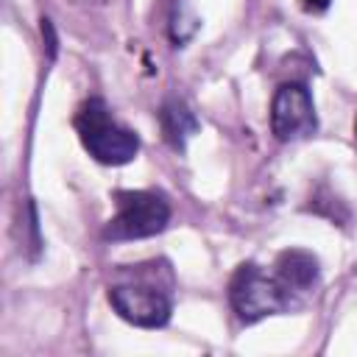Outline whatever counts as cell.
Here are the masks:
<instances>
[{"instance_id":"cell-9","label":"cell","mask_w":357,"mask_h":357,"mask_svg":"<svg viewBox=\"0 0 357 357\" xmlns=\"http://www.w3.org/2000/svg\"><path fill=\"white\" fill-rule=\"evenodd\" d=\"M354 137H357V120H354Z\"/></svg>"},{"instance_id":"cell-3","label":"cell","mask_w":357,"mask_h":357,"mask_svg":"<svg viewBox=\"0 0 357 357\" xmlns=\"http://www.w3.org/2000/svg\"><path fill=\"white\" fill-rule=\"evenodd\" d=\"M117 198V215L106 226L109 240H142L159 234L170 220V204L162 192L123 190Z\"/></svg>"},{"instance_id":"cell-8","label":"cell","mask_w":357,"mask_h":357,"mask_svg":"<svg viewBox=\"0 0 357 357\" xmlns=\"http://www.w3.org/2000/svg\"><path fill=\"white\" fill-rule=\"evenodd\" d=\"M329 3H332V0H301V8L310 11V14H321V11L329 8Z\"/></svg>"},{"instance_id":"cell-5","label":"cell","mask_w":357,"mask_h":357,"mask_svg":"<svg viewBox=\"0 0 357 357\" xmlns=\"http://www.w3.org/2000/svg\"><path fill=\"white\" fill-rule=\"evenodd\" d=\"M318 128V117H315V106H312V95L304 84L290 81L282 84L273 92V103H271V131L279 142H293V139H304Z\"/></svg>"},{"instance_id":"cell-1","label":"cell","mask_w":357,"mask_h":357,"mask_svg":"<svg viewBox=\"0 0 357 357\" xmlns=\"http://www.w3.org/2000/svg\"><path fill=\"white\" fill-rule=\"evenodd\" d=\"M75 131L89 156H95L100 165H128L139 153V137L131 128L114 123L106 103L98 98L78 109Z\"/></svg>"},{"instance_id":"cell-2","label":"cell","mask_w":357,"mask_h":357,"mask_svg":"<svg viewBox=\"0 0 357 357\" xmlns=\"http://www.w3.org/2000/svg\"><path fill=\"white\" fill-rule=\"evenodd\" d=\"M229 301L243 324H257L268 315L287 310L290 304L287 287L279 279L262 273V268H257L254 262H245L234 271L229 282Z\"/></svg>"},{"instance_id":"cell-4","label":"cell","mask_w":357,"mask_h":357,"mask_svg":"<svg viewBox=\"0 0 357 357\" xmlns=\"http://www.w3.org/2000/svg\"><path fill=\"white\" fill-rule=\"evenodd\" d=\"M109 304L114 312L142 329H159L170 321L173 304L170 296L153 284H137V282H123L109 287Z\"/></svg>"},{"instance_id":"cell-7","label":"cell","mask_w":357,"mask_h":357,"mask_svg":"<svg viewBox=\"0 0 357 357\" xmlns=\"http://www.w3.org/2000/svg\"><path fill=\"white\" fill-rule=\"evenodd\" d=\"M159 120H162V128H165V137H167V142L173 145V148H184V142H187V137H192L195 131H198V120H195V114L187 109V103L184 100H178V98H167L165 100V106H162V112H159Z\"/></svg>"},{"instance_id":"cell-6","label":"cell","mask_w":357,"mask_h":357,"mask_svg":"<svg viewBox=\"0 0 357 357\" xmlns=\"http://www.w3.org/2000/svg\"><path fill=\"white\" fill-rule=\"evenodd\" d=\"M276 279L287 290H310L318 282V259L304 248H287L276 257Z\"/></svg>"}]
</instances>
